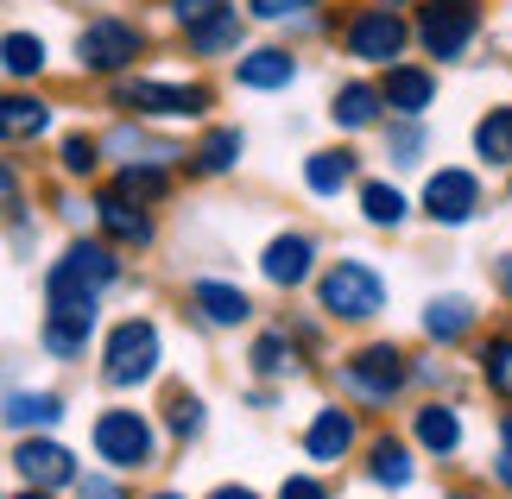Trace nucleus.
<instances>
[{
    "label": "nucleus",
    "mask_w": 512,
    "mask_h": 499,
    "mask_svg": "<svg viewBox=\"0 0 512 499\" xmlns=\"http://www.w3.org/2000/svg\"><path fill=\"white\" fill-rule=\"evenodd\" d=\"M114 285H121V253L108 241H89V234H76L45 272L51 304H102V291H114Z\"/></svg>",
    "instance_id": "nucleus-1"
},
{
    "label": "nucleus",
    "mask_w": 512,
    "mask_h": 499,
    "mask_svg": "<svg viewBox=\"0 0 512 499\" xmlns=\"http://www.w3.org/2000/svg\"><path fill=\"white\" fill-rule=\"evenodd\" d=\"M70 57H76V70H83V76H108V83H114V76H127L146 57V26H140V19H127V13H95V19L76 26Z\"/></svg>",
    "instance_id": "nucleus-2"
},
{
    "label": "nucleus",
    "mask_w": 512,
    "mask_h": 499,
    "mask_svg": "<svg viewBox=\"0 0 512 499\" xmlns=\"http://www.w3.org/2000/svg\"><path fill=\"white\" fill-rule=\"evenodd\" d=\"M114 108L133 121H203L215 108L209 83H165V76H114Z\"/></svg>",
    "instance_id": "nucleus-3"
},
{
    "label": "nucleus",
    "mask_w": 512,
    "mask_h": 499,
    "mask_svg": "<svg viewBox=\"0 0 512 499\" xmlns=\"http://www.w3.org/2000/svg\"><path fill=\"white\" fill-rule=\"evenodd\" d=\"M159 361H165L159 323H152V316H127V323H114L108 342H102V386L133 392V386H146V379L159 373Z\"/></svg>",
    "instance_id": "nucleus-4"
},
{
    "label": "nucleus",
    "mask_w": 512,
    "mask_h": 499,
    "mask_svg": "<svg viewBox=\"0 0 512 499\" xmlns=\"http://www.w3.org/2000/svg\"><path fill=\"white\" fill-rule=\"evenodd\" d=\"M411 45V19L386 0H367L342 19V51L354 64H399V51Z\"/></svg>",
    "instance_id": "nucleus-5"
},
{
    "label": "nucleus",
    "mask_w": 512,
    "mask_h": 499,
    "mask_svg": "<svg viewBox=\"0 0 512 499\" xmlns=\"http://www.w3.org/2000/svg\"><path fill=\"white\" fill-rule=\"evenodd\" d=\"M317 304L342 323H367V316L386 310V278L367 266V259H336L323 278H317Z\"/></svg>",
    "instance_id": "nucleus-6"
},
{
    "label": "nucleus",
    "mask_w": 512,
    "mask_h": 499,
    "mask_svg": "<svg viewBox=\"0 0 512 499\" xmlns=\"http://www.w3.org/2000/svg\"><path fill=\"white\" fill-rule=\"evenodd\" d=\"M481 32V0H424L418 19H411V38L437 57V64H456V57H468V45H475Z\"/></svg>",
    "instance_id": "nucleus-7"
},
{
    "label": "nucleus",
    "mask_w": 512,
    "mask_h": 499,
    "mask_svg": "<svg viewBox=\"0 0 512 499\" xmlns=\"http://www.w3.org/2000/svg\"><path fill=\"white\" fill-rule=\"evenodd\" d=\"M336 379H342V392L361 398V405H386V398H399V392H405L411 367H405V354L392 348V342H373V348H354Z\"/></svg>",
    "instance_id": "nucleus-8"
},
{
    "label": "nucleus",
    "mask_w": 512,
    "mask_h": 499,
    "mask_svg": "<svg viewBox=\"0 0 512 499\" xmlns=\"http://www.w3.org/2000/svg\"><path fill=\"white\" fill-rule=\"evenodd\" d=\"M95 455H102L108 468H152V455H159V436H152V424L140 411H102L95 417Z\"/></svg>",
    "instance_id": "nucleus-9"
},
{
    "label": "nucleus",
    "mask_w": 512,
    "mask_h": 499,
    "mask_svg": "<svg viewBox=\"0 0 512 499\" xmlns=\"http://www.w3.org/2000/svg\"><path fill=\"white\" fill-rule=\"evenodd\" d=\"M95 228H102V241L114 247V253H146L152 247V234H159V228H152V209L146 203H133V196H121V190H102V196H95Z\"/></svg>",
    "instance_id": "nucleus-10"
},
{
    "label": "nucleus",
    "mask_w": 512,
    "mask_h": 499,
    "mask_svg": "<svg viewBox=\"0 0 512 499\" xmlns=\"http://www.w3.org/2000/svg\"><path fill=\"white\" fill-rule=\"evenodd\" d=\"M475 209H481V177L475 171H456V165L430 171V184H424V215L430 222L462 228V222H475Z\"/></svg>",
    "instance_id": "nucleus-11"
},
{
    "label": "nucleus",
    "mask_w": 512,
    "mask_h": 499,
    "mask_svg": "<svg viewBox=\"0 0 512 499\" xmlns=\"http://www.w3.org/2000/svg\"><path fill=\"white\" fill-rule=\"evenodd\" d=\"M13 468H19V481H26V487H45V493L51 487H76V474H83V468H76V455L64 443H51L45 430H38V436H19Z\"/></svg>",
    "instance_id": "nucleus-12"
},
{
    "label": "nucleus",
    "mask_w": 512,
    "mask_h": 499,
    "mask_svg": "<svg viewBox=\"0 0 512 499\" xmlns=\"http://www.w3.org/2000/svg\"><path fill=\"white\" fill-rule=\"evenodd\" d=\"M95 316H102V304H51L45 310L38 342H45L51 361H83V348L95 342Z\"/></svg>",
    "instance_id": "nucleus-13"
},
{
    "label": "nucleus",
    "mask_w": 512,
    "mask_h": 499,
    "mask_svg": "<svg viewBox=\"0 0 512 499\" xmlns=\"http://www.w3.org/2000/svg\"><path fill=\"white\" fill-rule=\"evenodd\" d=\"M380 108H392L399 121H424V114L437 108V70H424V64H386Z\"/></svg>",
    "instance_id": "nucleus-14"
},
{
    "label": "nucleus",
    "mask_w": 512,
    "mask_h": 499,
    "mask_svg": "<svg viewBox=\"0 0 512 499\" xmlns=\"http://www.w3.org/2000/svg\"><path fill=\"white\" fill-rule=\"evenodd\" d=\"M51 133V102L26 83L0 89V146H32V139Z\"/></svg>",
    "instance_id": "nucleus-15"
},
{
    "label": "nucleus",
    "mask_w": 512,
    "mask_h": 499,
    "mask_svg": "<svg viewBox=\"0 0 512 499\" xmlns=\"http://www.w3.org/2000/svg\"><path fill=\"white\" fill-rule=\"evenodd\" d=\"M241 38H247V19L234 13L228 0H215L203 19H190V26H184L190 57H234V51H241Z\"/></svg>",
    "instance_id": "nucleus-16"
},
{
    "label": "nucleus",
    "mask_w": 512,
    "mask_h": 499,
    "mask_svg": "<svg viewBox=\"0 0 512 499\" xmlns=\"http://www.w3.org/2000/svg\"><path fill=\"white\" fill-rule=\"evenodd\" d=\"M45 70H51L45 32H32V26H7V32H0V76H7V83H38Z\"/></svg>",
    "instance_id": "nucleus-17"
},
{
    "label": "nucleus",
    "mask_w": 512,
    "mask_h": 499,
    "mask_svg": "<svg viewBox=\"0 0 512 499\" xmlns=\"http://www.w3.org/2000/svg\"><path fill=\"white\" fill-rule=\"evenodd\" d=\"M234 83H241V89H260V95H272V89H291V83H298V57H291L285 45L241 51V64H234Z\"/></svg>",
    "instance_id": "nucleus-18"
},
{
    "label": "nucleus",
    "mask_w": 512,
    "mask_h": 499,
    "mask_svg": "<svg viewBox=\"0 0 512 499\" xmlns=\"http://www.w3.org/2000/svg\"><path fill=\"white\" fill-rule=\"evenodd\" d=\"M260 272L272 278V285H304L310 272H317V241H310V234H279V241H272L266 253H260Z\"/></svg>",
    "instance_id": "nucleus-19"
},
{
    "label": "nucleus",
    "mask_w": 512,
    "mask_h": 499,
    "mask_svg": "<svg viewBox=\"0 0 512 499\" xmlns=\"http://www.w3.org/2000/svg\"><path fill=\"white\" fill-rule=\"evenodd\" d=\"M0 424L19 430V436H38V430H57L64 424V398L57 392H7V405H0Z\"/></svg>",
    "instance_id": "nucleus-20"
},
{
    "label": "nucleus",
    "mask_w": 512,
    "mask_h": 499,
    "mask_svg": "<svg viewBox=\"0 0 512 499\" xmlns=\"http://www.w3.org/2000/svg\"><path fill=\"white\" fill-rule=\"evenodd\" d=\"M348 449H354V411L323 405L317 417H310V430H304V455L310 462H342Z\"/></svg>",
    "instance_id": "nucleus-21"
},
{
    "label": "nucleus",
    "mask_w": 512,
    "mask_h": 499,
    "mask_svg": "<svg viewBox=\"0 0 512 499\" xmlns=\"http://www.w3.org/2000/svg\"><path fill=\"white\" fill-rule=\"evenodd\" d=\"M190 304H196V316H203V323H215V329H234V323H247V316H253L247 291H241V285H222V278H196V285H190Z\"/></svg>",
    "instance_id": "nucleus-22"
},
{
    "label": "nucleus",
    "mask_w": 512,
    "mask_h": 499,
    "mask_svg": "<svg viewBox=\"0 0 512 499\" xmlns=\"http://www.w3.org/2000/svg\"><path fill=\"white\" fill-rule=\"evenodd\" d=\"M102 152H108V158H121V165H165V171L177 165V158H184L177 146H165V139H152L146 127H127V121L102 139Z\"/></svg>",
    "instance_id": "nucleus-23"
},
{
    "label": "nucleus",
    "mask_w": 512,
    "mask_h": 499,
    "mask_svg": "<svg viewBox=\"0 0 512 499\" xmlns=\"http://www.w3.org/2000/svg\"><path fill=\"white\" fill-rule=\"evenodd\" d=\"M354 171H361V158H354L348 146H336V152H310V158H304V184H310V196H342V190L354 184Z\"/></svg>",
    "instance_id": "nucleus-24"
},
{
    "label": "nucleus",
    "mask_w": 512,
    "mask_h": 499,
    "mask_svg": "<svg viewBox=\"0 0 512 499\" xmlns=\"http://www.w3.org/2000/svg\"><path fill=\"white\" fill-rule=\"evenodd\" d=\"M241 152H247L241 127H209V133H203V146L190 152V171H196V177H222V171L241 165Z\"/></svg>",
    "instance_id": "nucleus-25"
},
{
    "label": "nucleus",
    "mask_w": 512,
    "mask_h": 499,
    "mask_svg": "<svg viewBox=\"0 0 512 499\" xmlns=\"http://www.w3.org/2000/svg\"><path fill=\"white\" fill-rule=\"evenodd\" d=\"M468 329H475V304H468V297H430V310H424L430 342H462Z\"/></svg>",
    "instance_id": "nucleus-26"
},
{
    "label": "nucleus",
    "mask_w": 512,
    "mask_h": 499,
    "mask_svg": "<svg viewBox=\"0 0 512 499\" xmlns=\"http://www.w3.org/2000/svg\"><path fill=\"white\" fill-rule=\"evenodd\" d=\"M329 114H336V127L361 133V127L380 121V89H373V83H342V89H336V108H329Z\"/></svg>",
    "instance_id": "nucleus-27"
},
{
    "label": "nucleus",
    "mask_w": 512,
    "mask_h": 499,
    "mask_svg": "<svg viewBox=\"0 0 512 499\" xmlns=\"http://www.w3.org/2000/svg\"><path fill=\"white\" fill-rule=\"evenodd\" d=\"M475 152L487 165H512V108H487L475 121Z\"/></svg>",
    "instance_id": "nucleus-28"
},
{
    "label": "nucleus",
    "mask_w": 512,
    "mask_h": 499,
    "mask_svg": "<svg viewBox=\"0 0 512 499\" xmlns=\"http://www.w3.org/2000/svg\"><path fill=\"white\" fill-rule=\"evenodd\" d=\"M411 430H418V443L437 449V455H456V443H462V417L449 411V405H424Z\"/></svg>",
    "instance_id": "nucleus-29"
},
{
    "label": "nucleus",
    "mask_w": 512,
    "mask_h": 499,
    "mask_svg": "<svg viewBox=\"0 0 512 499\" xmlns=\"http://www.w3.org/2000/svg\"><path fill=\"white\" fill-rule=\"evenodd\" d=\"M253 373H266V379L298 373V342H291L285 329H266L260 342H253Z\"/></svg>",
    "instance_id": "nucleus-30"
},
{
    "label": "nucleus",
    "mask_w": 512,
    "mask_h": 499,
    "mask_svg": "<svg viewBox=\"0 0 512 499\" xmlns=\"http://www.w3.org/2000/svg\"><path fill=\"white\" fill-rule=\"evenodd\" d=\"M57 171L64 177H95L102 171V139L95 133H64L57 139Z\"/></svg>",
    "instance_id": "nucleus-31"
},
{
    "label": "nucleus",
    "mask_w": 512,
    "mask_h": 499,
    "mask_svg": "<svg viewBox=\"0 0 512 499\" xmlns=\"http://www.w3.org/2000/svg\"><path fill=\"white\" fill-rule=\"evenodd\" d=\"M373 481L380 487H411V449L399 443V436H380V443H373Z\"/></svg>",
    "instance_id": "nucleus-32"
},
{
    "label": "nucleus",
    "mask_w": 512,
    "mask_h": 499,
    "mask_svg": "<svg viewBox=\"0 0 512 499\" xmlns=\"http://www.w3.org/2000/svg\"><path fill=\"white\" fill-rule=\"evenodd\" d=\"M114 190L133 196V203H159V196L171 190V171L165 165H121V177H114Z\"/></svg>",
    "instance_id": "nucleus-33"
},
{
    "label": "nucleus",
    "mask_w": 512,
    "mask_h": 499,
    "mask_svg": "<svg viewBox=\"0 0 512 499\" xmlns=\"http://www.w3.org/2000/svg\"><path fill=\"white\" fill-rule=\"evenodd\" d=\"M361 215L373 228H399L405 222V196L392 184H361Z\"/></svg>",
    "instance_id": "nucleus-34"
},
{
    "label": "nucleus",
    "mask_w": 512,
    "mask_h": 499,
    "mask_svg": "<svg viewBox=\"0 0 512 499\" xmlns=\"http://www.w3.org/2000/svg\"><path fill=\"white\" fill-rule=\"evenodd\" d=\"M165 424H171V436H196V430H203V398H196V392H171Z\"/></svg>",
    "instance_id": "nucleus-35"
},
{
    "label": "nucleus",
    "mask_w": 512,
    "mask_h": 499,
    "mask_svg": "<svg viewBox=\"0 0 512 499\" xmlns=\"http://www.w3.org/2000/svg\"><path fill=\"white\" fill-rule=\"evenodd\" d=\"M481 373H487V386H494V392L512 398V342H506V335L481 348Z\"/></svg>",
    "instance_id": "nucleus-36"
},
{
    "label": "nucleus",
    "mask_w": 512,
    "mask_h": 499,
    "mask_svg": "<svg viewBox=\"0 0 512 499\" xmlns=\"http://www.w3.org/2000/svg\"><path fill=\"white\" fill-rule=\"evenodd\" d=\"M386 152H392V165H418L424 158V127L418 121H399L386 133Z\"/></svg>",
    "instance_id": "nucleus-37"
},
{
    "label": "nucleus",
    "mask_w": 512,
    "mask_h": 499,
    "mask_svg": "<svg viewBox=\"0 0 512 499\" xmlns=\"http://www.w3.org/2000/svg\"><path fill=\"white\" fill-rule=\"evenodd\" d=\"M310 7H323V0H247L253 19H266V26H285V19H304Z\"/></svg>",
    "instance_id": "nucleus-38"
},
{
    "label": "nucleus",
    "mask_w": 512,
    "mask_h": 499,
    "mask_svg": "<svg viewBox=\"0 0 512 499\" xmlns=\"http://www.w3.org/2000/svg\"><path fill=\"white\" fill-rule=\"evenodd\" d=\"M19 190H26L19 165H13V158H0V215H13V209H19Z\"/></svg>",
    "instance_id": "nucleus-39"
},
{
    "label": "nucleus",
    "mask_w": 512,
    "mask_h": 499,
    "mask_svg": "<svg viewBox=\"0 0 512 499\" xmlns=\"http://www.w3.org/2000/svg\"><path fill=\"white\" fill-rule=\"evenodd\" d=\"M279 499H329V493H323V481H310V474H285Z\"/></svg>",
    "instance_id": "nucleus-40"
},
{
    "label": "nucleus",
    "mask_w": 512,
    "mask_h": 499,
    "mask_svg": "<svg viewBox=\"0 0 512 499\" xmlns=\"http://www.w3.org/2000/svg\"><path fill=\"white\" fill-rule=\"evenodd\" d=\"M76 499H121V487L102 481V474H76Z\"/></svg>",
    "instance_id": "nucleus-41"
},
{
    "label": "nucleus",
    "mask_w": 512,
    "mask_h": 499,
    "mask_svg": "<svg viewBox=\"0 0 512 499\" xmlns=\"http://www.w3.org/2000/svg\"><path fill=\"white\" fill-rule=\"evenodd\" d=\"M159 7L177 19V26H190V19H203V13L215 7V0H159Z\"/></svg>",
    "instance_id": "nucleus-42"
},
{
    "label": "nucleus",
    "mask_w": 512,
    "mask_h": 499,
    "mask_svg": "<svg viewBox=\"0 0 512 499\" xmlns=\"http://www.w3.org/2000/svg\"><path fill=\"white\" fill-rule=\"evenodd\" d=\"M494 474H500V487H512V449H506L500 462H494Z\"/></svg>",
    "instance_id": "nucleus-43"
},
{
    "label": "nucleus",
    "mask_w": 512,
    "mask_h": 499,
    "mask_svg": "<svg viewBox=\"0 0 512 499\" xmlns=\"http://www.w3.org/2000/svg\"><path fill=\"white\" fill-rule=\"evenodd\" d=\"M215 499H260V493H253V487H222Z\"/></svg>",
    "instance_id": "nucleus-44"
},
{
    "label": "nucleus",
    "mask_w": 512,
    "mask_h": 499,
    "mask_svg": "<svg viewBox=\"0 0 512 499\" xmlns=\"http://www.w3.org/2000/svg\"><path fill=\"white\" fill-rule=\"evenodd\" d=\"M500 285H506V297H512V253L500 259Z\"/></svg>",
    "instance_id": "nucleus-45"
},
{
    "label": "nucleus",
    "mask_w": 512,
    "mask_h": 499,
    "mask_svg": "<svg viewBox=\"0 0 512 499\" xmlns=\"http://www.w3.org/2000/svg\"><path fill=\"white\" fill-rule=\"evenodd\" d=\"M500 443H506V449H512V411H506V417H500Z\"/></svg>",
    "instance_id": "nucleus-46"
},
{
    "label": "nucleus",
    "mask_w": 512,
    "mask_h": 499,
    "mask_svg": "<svg viewBox=\"0 0 512 499\" xmlns=\"http://www.w3.org/2000/svg\"><path fill=\"white\" fill-rule=\"evenodd\" d=\"M19 499H51V493H45V487H26V493H19Z\"/></svg>",
    "instance_id": "nucleus-47"
},
{
    "label": "nucleus",
    "mask_w": 512,
    "mask_h": 499,
    "mask_svg": "<svg viewBox=\"0 0 512 499\" xmlns=\"http://www.w3.org/2000/svg\"><path fill=\"white\" fill-rule=\"evenodd\" d=\"M152 499H184V493H152Z\"/></svg>",
    "instance_id": "nucleus-48"
},
{
    "label": "nucleus",
    "mask_w": 512,
    "mask_h": 499,
    "mask_svg": "<svg viewBox=\"0 0 512 499\" xmlns=\"http://www.w3.org/2000/svg\"><path fill=\"white\" fill-rule=\"evenodd\" d=\"M386 7H405V0H386Z\"/></svg>",
    "instance_id": "nucleus-49"
},
{
    "label": "nucleus",
    "mask_w": 512,
    "mask_h": 499,
    "mask_svg": "<svg viewBox=\"0 0 512 499\" xmlns=\"http://www.w3.org/2000/svg\"><path fill=\"white\" fill-rule=\"evenodd\" d=\"M456 499H462V493H456Z\"/></svg>",
    "instance_id": "nucleus-50"
}]
</instances>
